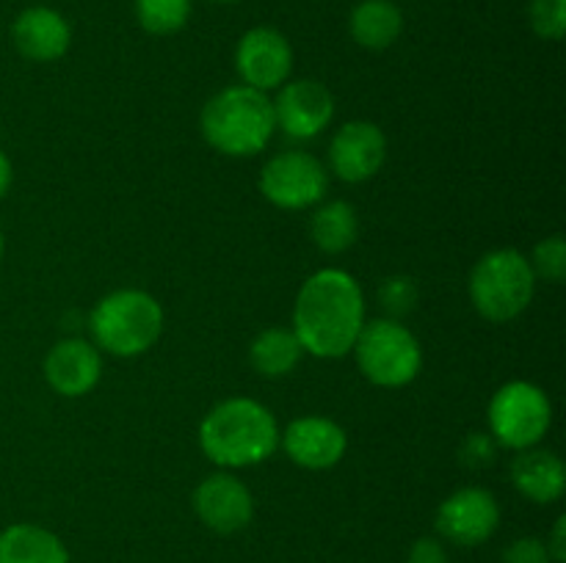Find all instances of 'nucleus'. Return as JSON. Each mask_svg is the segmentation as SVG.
Wrapping results in <instances>:
<instances>
[{
    "instance_id": "obj_6",
    "label": "nucleus",
    "mask_w": 566,
    "mask_h": 563,
    "mask_svg": "<svg viewBox=\"0 0 566 563\" xmlns=\"http://www.w3.org/2000/svg\"><path fill=\"white\" fill-rule=\"evenodd\" d=\"M352 351L365 379L376 386H403L423 368L418 337L392 318L365 323Z\"/></svg>"
},
{
    "instance_id": "obj_2",
    "label": "nucleus",
    "mask_w": 566,
    "mask_h": 563,
    "mask_svg": "<svg viewBox=\"0 0 566 563\" xmlns=\"http://www.w3.org/2000/svg\"><path fill=\"white\" fill-rule=\"evenodd\" d=\"M199 445L219 467H254L280 447V425L263 403L252 397H227L199 425Z\"/></svg>"
},
{
    "instance_id": "obj_32",
    "label": "nucleus",
    "mask_w": 566,
    "mask_h": 563,
    "mask_svg": "<svg viewBox=\"0 0 566 563\" xmlns=\"http://www.w3.org/2000/svg\"><path fill=\"white\" fill-rule=\"evenodd\" d=\"M216 3H232V0H216Z\"/></svg>"
},
{
    "instance_id": "obj_10",
    "label": "nucleus",
    "mask_w": 566,
    "mask_h": 563,
    "mask_svg": "<svg viewBox=\"0 0 566 563\" xmlns=\"http://www.w3.org/2000/svg\"><path fill=\"white\" fill-rule=\"evenodd\" d=\"M235 66L243 86H252L258 92L280 88L293 70L291 42L276 28H252L238 42Z\"/></svg>"
},
{
    "instance_id": "obj_14",
    "label": "nucleus",
    "mask_w": 566,
    "mask_h": 563,
    "mask_svg": "<svg viewBox=\"0 0 566 563\" xmlns=\"http://www.w3.org/2000/svg\"><path fill=\"white\" fill-rule=\"evenodd\" d=\"M282 447L291 456L293 464L304 469H329L346 456V431L329 417H318V414H310V417L293 419L285 428V434L280 436Z\"/></svg>"
},
{
    "instance_id": "obj_9",
    "label": "nucleus",
    "mask_w": 566,
    "mask_h": 563,
    "mask_svg": "<svg viewBox=\"0 0 566 563\" xmlns=\"http://www.w3.org/2000/svg\"><path fill=\"white\" fill-rule=\"evenodd\" d=\"M501 524V506L495 495L481 486H468L448 497L437 511V530L442 539L459 546H479L492 539Z\"/></svg>"
},
{
    "instance_id": "obj_25",
    "label": "nucleus",
    "mask_w": 566,
    "mask_h": 563,
    "mask_svg": "<svg viewBox=\"0 0 566 563\" xmlns=\"http://www.w3.org/2000/svg\"><path fill=\"white\" fill-rule=\"evenodd\" d=\"M379 301L390 315L412 312L415 301H418L415 279H409V276H390V279H385V285L379 290Z\"/></svg>"
},
{
    "instance_id": "obj_8",
    "label": "nucleus",
    "mask_w": 566,
    "mask_h": 563,
    "mask_svg": "<svg viewBox=\"0 0 566 563\" xmlns=\"http://www.w3.org/2000/svg\"><path fill=\"white\" fill-rule=\"evenodd\" d=\"M326 188H329V174L324 163L302 149L274 155L260 171V191L282 210L313 208L324 199Z\"/></svg>"
},
{
    "instance_id": "obj_26",
    "label": "nucleus",
    "mask_w": 566,
    "mask_h": 563,
    "mask_svg": "<svg viewBox=\"0 0 566 563\" xmlns=\"http://www.w3.org/2000/svg\"><path fill=\"white\" fill-rule=\"evenodd\" d=\"M503 563H553L547 544L534 535H523V539H514L512 544L503 552Z\"/></svg>"
},
{
    "instance_id": "obj_20",
    "label": "nucleus",
    "mask_w": 566,
    "mask_h": 563,
    "mask_svg": "<svg viewBox=\"0 0 566 563\" xmlns=\"http://www.w3.org/2000/svg\"><path fill=\"white\" fill-rule=\"evenodd\" d=\"M302 342L293 334V329H280V326H271L263 329L249 346V362L258 370L260 375H269V379H280L287 375L298 362H302Z\"/></svg>"
},
{
    "instance_id": "obj_30",
    "label": "nucleus",
    "mask_w": 566,
    "mask_h": 563,
    "mask_svg": "<svg viewBox=\"0 0 566 563\" xmlns=\"http://www.w3.org/2000/svg\"><path fill=\"white\" fill-rule=\"evenodd\" d=\"M11 180H14V169H11L9 155H6L3 149H0V199H3L6 193H9Z\"/></svg>"
},
{
    "instance_id": "obj_11",
    "label": "nucleus",
    "mask_w": 566,
    "mask_h": 563,
    "mask_svg": "<svg viewBox=\"0 0 566 563\" xmlns=\"http://www.w3.org/2000/svg\"><path fill=\"white\" fill-rule=\"evenodd\" d=\"M332 116H335V99L324 83L304 77L280 86L274 99V119L285 136L310 141L329 127Z\"/></svg>"
},
{
    "instance_id": "obj_7",
    "label": "nucleus",
    "mask_w": 566,
    "mask_h": 563,
    "mask_svg": "<svg viewBox=\"0 0 566 563\" xmlns=\"http://www.w3.org/2000/svg\"><path fill=\"white\" fill-rule=\"evenodd\" d=\"M553 423V406L545 390L531 381H509L490 401L492 439L512 450H528L542 442Z\"/></svg>"
},
{
    "instance_id": "obj_28",
    "label": "nucleus",
    "mask_w": 566,
    "mask_h": 563,
    "mask_svg": "<svg viewBox=\"0 0 566 563\" xmlns=\"http://www.w3.org/2000/svg\"><path fill=\"white\" fill-rule=\"evenodd\" d=\"M407 563H451L448 561V552L442 546V541L423 535V539L415 541L407 552Z\"/></svg>"
},
{
    "instance_id": "obj_4",
    "label": "nucleus",
    "mask_w": 566,
    "mask_h": 563,
    "mask_svg": "<svg viewBox=\"0 0 566 563\" xmlns=\"http://www.w3.org/2000/svg\"><path fill=\"white\" fill-rule=\"evenodd\" d=\"M94 346L114 357H138L158 342L164 331V309L147 290L125 287L94 304L88 315Z\"/></svg>"
},
{
    "instance_id": "obj_23",
    "label": "nucleus",
    "mask_w": 566,
    "mask_h": 563,
    "mask_svg": "<svg viewBox=\"0 0 566 563\" xmlns=\"http://www.w3.org/2000/svg\"><path fill=\"white\" fill-rule=\"evenodd\" d=\"M531 270H534L536 279L553 282V285H562L566 276V243L562 235H551L542 243H536L534 257L528 259Z\"/></svg>"
},
{
    "instance_id": "obj_13",
    "label": "nucleus",
    "mask_w": 566,
    "mask_h": 563,
    "mask_svg": "<svg viewBox=\"0 0 566 563\" xmlns=\"http://www.w3.org/2000/svg\"><path fill=\"white\" fill-rule=\"evenodd\" d=\"M387 138L379 125L365 119L346 121L329 144V166L340 180L365 182L385 166Z\"/></svg>"
},
{
    "instance_id": "obj_27",
    "label": "nucleus",
    "mask_w": 566,
    "mask_h": 563,
    "mask_svg": "<svg viewBox=\"0 0 566 563\" xmlns=\"http://www.w3.org/2000/svg\"><path fill=\"white\" fill-rule=\"evenodd\" d=\"M497 442L490 434H470L462 445V461L468 467H486L495 458Z\"/></svg>"
},
{
    "instance_id": "obj_5",
    "label": "nucleus",
    "mask_w": 566,
    "mask_h": 563,
    "mask_svg": "<svg viewBox=\"0 0 566 563\" xmlns=\"http://www.w3.org/2000/svg\"><path fill=\"white\" fill-rule=\"evenodd\" d=\"M536 276L528 257L517 248H495L475 263L470 274V298L486 320H512L534 298Z\"/></svg>"
},
{
    "instance_id": "obj_21",
    "label": "nucleus",
    "mask_w": 566,
    "mask_h": 563,
    "mask_svg": "<svg viewBox=\"0 0 566 563\" xmlns=\"http://www.w3.org/2000/svg\"><path fill=\"white\" fill-rule=\"evenodd\" d=\"M359 235V219L357 210L343 199L321 204L310 221V237L315 246L326 254H340L354 246Z\"/></svg>"
},
{
    "instance_id": "obj_31",
    "label": "nucleus",
    "mask_w": 566,
    "mask_h": 563,
    "mask_svg": "<svg viewBox=\"0 0 566 563\" xmlns=\"http://www.w3.org/2000/svg\"><path fill=\"white\" fill-rule=\"evenodd\" d=\"M3 248H6V243H3V232H0V259H3Z\"/></svg>"
},
{
    "instance_id": "obj_24",
    "label": "nucleus",
    "mask_w": 566,
    "mask_h": 563,
    "mask_svg": "<svg viewBox=\"0 0 566 563\" xmlns=\"http://www.w3.org/2000/svg\"><path fill=\"white\" fill-rule=\"evenodd\" d=\"M528 20L542 39L558 42L566 31V0H531Z\"/></svg>"
},
{
    "instance_id": "obj_1",
    "label": "nucleus",
    "mask_w": 566,
    "mask_h": 563,
    "mask_svg": "<svg viewBox=\"0 0 566 563\" xmlns=\"http://www.w3.org/2000/svg\"><path fill=\"white\" fill-rule=\"evenodd\" d=\"M365 326L363 287L340 268H321L310 276L293 307V334L318 359H340Z\"/></svg>"
},
{
    "instance_id": "obj_3",
    "label": "nucleus",
    "mask_w": 566,
    "mask_h": 563,
    "mask_svg": "<svg viewBox=\"0 0 566 563\" xmlns=\"http://www.w3.org/2000/svg\"><path fill=\"white\" fill-rule=\"evenodd\" d=\"M202 136L216 152L249 158L269 147L276 132L274 103L252 86L221 88L202 108Z\"/></svg>"
},
{
    "instance_id": "obj_16",
    "label": "nucleus",
    "mask_w": 566,
    "mask_h": 563,
    "mask_svg": "<svg viewBox=\"0 0 566 563\" xmlns=\"http://www.w3.org/2000/svg\"><path fill=\"white\" fill-rule=\"evenodd\" d=\"M14 47L31 61H55L70 50L72 28L55 9L48 6H31L22 11L11 25Z\"/></svg>"
},
{
    "instance_id": "obj_19",
    "label": "nucleus",
    "mask_w": 566,
    "mask_h": 563,
    "mask_svg": "<svg viewBox=\"0 0 566 563\" xmlns=\"http://www.w3.org/2000/svg\"><path fill=\"white\" fill-rule=\"evenodd\" d=\"M354 42L365 50H385L403 31V14L392 0H363L348 17Z\"/></svg>"
},
{
    "instance_id": "obj_18",
    "label": "nucleus",
    "mask_w": 566,
    "mask_h": 563,
    "mask_svg": "<svg viewBox=\"0 0 566 563\" xmlns=\"http://www.w3.org/2000/svg\"><path fill=\"white\" fill-rule=\"evenodd\" d=\"M0 563H70V552L53 530L20 522L0 533Z\"/></svg>"
},
{
    "instance_id": "obj_12",
    "label": "nucleus",
    "mask_w": 566,
    "mask_h": 563,
    "mask_svg": "<svg viewBox=\"0 0 566 563\" xmlns=\"http://www.w3.org/2000/svg\"><path fill=\"white\" fill-rule=\"evenodd\" d=\"M193 511L202 519L205 528L219 535H232L247 528L254 517L252 491L235 475L219 472L208 475L193 489Z\"/></svg>"
},
{
    "instance_id": "obj_22",
    "label": "nucleus",
    "mask_w": 566,
    "mask_h": 563,
    "mask_svg": "<svg viewBox=\"0 0 566 563\" xmlns=\"http://www.w3.org/2000/svg\"><path fill=\"white\" fill-rule=\"evenodd\" d=\"M136 17L147 33L169 36L186 28L191 17V0H136Z\"/></svg>"
},
{
    "instance_id": "obj_29",
    "label": "nucleus",
    "mask_w": 566,
    "mask_h": 563,
    "mask_svg": "<svg viewBox=\"0 0 566 563\" xmlns=\"http://www.w3.org/2000/svg\"><path fill=\"white\" fill-rule=\"evenodd\" d=\"M545 544H547V552H551L553 563H564L566 561V517L556 519L551 539H547Z\"/></svg>"
},
{
    "instance_id": "obj_15",
    "label": "nucleus",
    "mask_w": 566,
    "mask_h": 563,
    "mask_svg": "<svg viewBox=\"0 0 566 563\" xmlns=\"http://www.w3.org/2000/svg\"><path fill=\"white\" fill-rule=\"evenodd\" d=\"M99 375H103L99 348L81 337H66L55 342L44 359V379L64 397H81L92 392Z\"/></svg>"
},
{
    "instance_id": "obj_17",
    "label": "nucleus",
    "mask_w": 566,
    "mask_h": 563,
    "mask_svg": "<svg viewBox=\"0 0 566 563\" xmlns=\"http://www.w3.org/2000/svg\"><path fill=\"white\" fill-rule=\"evenodd\" d=\"M512 484L517 486L520 495L528 497L531 502H539V506L562 500L566 489L564 461L545 447H528L514 458Z\"/></svg>"
}]
</instances>
